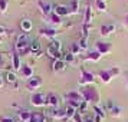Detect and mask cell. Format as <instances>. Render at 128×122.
<instances>
[{
	"mask_svg": "<svg viewBox=\"0 0 128 122\" xmlns=\"http://www.w3.org/2000/svg\"><path fill=\"white\" fill-rule=\"evenodd\" d=\"M96 1H102V0H96Z\"/></svg>",
	"mask_w": 128,
	"mask_h": 122,
	"instance_id": "43",
	"label": "cell"
},
{
	"mask_svg": "<svg viewBox=\"0 0 128 122\" xmlns=\"http://www.w3.org/2000/svg\"><path fill=\"white\" fill-rule=\"evenodd\" d=\"M78 45L81 47V50H86L88 49V39L86 37H81V40L78 42Z\"/></svg>",
	"mask_w": 128,
	"mask_h": 122,
	"instance_id": "32",
	"label": "cell"
},
{
	"mask_svg": "<svg viewBox=\"0 0 128 122\" xmlns=\"http://www.w3.org/2000/svg\"><path fill=\"white\" fill-rule=\"evenodd\" d=\"M79 52H81L79 45H78V43H74V45H72V53H74V55H78Z\"/></svg>",
	"mask_w": 128,
	"mask_h": 122,
	"instance_id": "36",
	"label": "cell"
},
{
	"mask_svg": "<svg viewBox=\"0 0 128 122\" xmlns=\"http://www.w3.org/2000/svg\"><path fill=\"white\" fill-rule=\"evenodd\" d=\"M26 86L29 91H36V89H39L42 86V79L39 76H33V78H30L28 83H26Z\"/></svg>",
	"mask_w": 128,
	"mask_h": 122,
	"instance_id": "7",
	"label": "cell"
},
{
	"mask_svg": "<svg viewBox=\"0 0 128 122\" xmlns=\"http://www.w3.org/2000/svg\"><path fill=\"white\" fill-rule=\"evenodd\" d=\"M0 122H14L12 116H0Z\"/></svg>",
	"mask_w": 128,
	"mask_h": 122,
	"instance_id": "37",
	"label": "cell"
},
{
	"mask_svg": "<svg viewBox=\"0 0 128 122\" xmlns=\"http://www.w3.org/2000/svg\"><path fill=\"white\" fill-rule=\"evenodd\" d=\"M101 53L98 52V50H95V52H91L88 53V55H85V56H82V59H85V60H92V62H96V60H99L101 59Z\"/></svg>",
	"mask_w": 128,
	"mask_h": 122,
	"instance_id": "17",
	"label": "cell"
},
{
	"mask_svg": "<svg viewBox=\"0 0 128 122\" xmlns=\"http://www.w3.org/2000/svg\"><path fill=\"white\" fill-rule=\"evenodd\" d=\"M20 75H22V78H24V79H28L29 81L30 78H33V69L30 68L29 65H22V68H20Z\"/></svg>",
	"mask_w": 128,
	"mask_h": 122,
	"instance_id": "9",
	"label": "cell"
},
{
	"mask_svg": "<svg viewBox=\"0 0 128 122\" xmlns=\"http://www.w3.org/2000/svg\"><path fill=\"white\" fill-rule=\"evenodd\" d=\"M30 53L32 55H35V56H40V43H39V40H32V43H30Z\"/></svg>",
	"mask_w": 128,
	"mask_h": 122,
	"instance_id": "15",
	"label": "cell"
},
{
	"mask_svg": "<svg viewBox=\"0 0 128 122\" xmlns=\"http://www.w3.org/2000/svg\"><path fill=\"white\" fill-rule=\"evenodd\" d=\"M7 7H9V0H0V13L2 14L7 12Z\"/></svg>",
	"mask_w": 128,
	"mask_h": 122,
	"instance_id": "28",
	"label": "cell"
},
{
	"mask_svg": "<svg viewBox=\"0 0 128 122\" xmlns=\"http://www.w3.org/2000/svg\"><path fill=\"white\" fill-rule=\"evenodd\" d=\"M125 23H127V26H128V14H127V17H125Z\"/></svg>",
	"mask_w": 128,
	"mask_h": 122,
	"instance_id": "41",
	"label": "cell"
},
{
	"mask_svg": "<svg viewBox=\"0 0 128 122\" xmlns=\"http://www.w3.org/2000/svg\"><path fill=\"white\" fill-rule=\"evenodd\" d=\"M39 33H40L42 36H45V37H49V39L52 40V39H55V36L58 35V30L56 29H50V27H46V29H40L39 30Z\"/></svg>",
	"mask_w": 128,
	"mask_h": 122,
	"instance_id": "13",
	"label": "cell"
},
{
	"mask_svg": "<svg viewBox=\"0 0 128 122\" xmlns=\"http://www.w3.org/2000/svg\"><path fill=\"white\" fill-rule=\"evenodd\" d=\"M3 86V78H2V75H0V88Z\"/></svg>",
	"mask_w": 128,
	"mask_h": 122,
	"instance_id": "40",
	"label": "cell"
},
{
	"mask_svg": "<svg viewBox=\"0 0 128 122\" xmlns=\"http://www.w3.org/2000/svg\"><path fill=\"white\" fill-rule=\"evenodd\" d=\"M99 78H101V81L104 82V83H108L112 79V75H111L110 70H101L99 72Z\"/></svg>",
	"mask_w": 128,
	"mask_h": 122,
	"instance_id": "21",
	"label": "cell"
},
{
	"mask_svg": "<svg viewBox=\"0 0 128 122\" xmlns=\"http://www.w3.org/2000/svg\"><path fill=\"white\" fill-rule=\"evenodd\" d=\"M19 122H23V121H19Z\"/></svg>",
	"mask_w": 128,
	"mask_h": 122,
	"instance_id": "44",
	"label": "cell"
},
{
	"mask_svg": "<svg viewBox=\"0 0 128 122\" xmlns=\"http://www.w3.org/2000/svg\"><path fill=\"white\" fill-rule=\"evenodd\" d=\"M6 81H7V83H16V81H18V76H16V73H14V72H12V70H7Z\"/></svg>",
	"mask_w": 128,
	"mask_h": 122,
	"instance_id": "24",
	"label": "cell"
},
{
	"mask_svg": "<svg viewBox=\"0 0 128 122\" xmlns=\"http://www.w3.org/2000/svg\"><path fill=\"white\" fill-rule=\"evenodd\" d=\"M38 6H39V9H40V12L45 14V16H50L53 13V6L50 4V3H48V1H43V0H39L38 1Z\"/></svg>",
	"mask_w": 128,
	"mask_h": 122,
	"instance_id": "6",
	"label": "cell"
},
{
	"mask_svg": "<svg viewBox=\"0 0 128 122\" xmlns=\"http://www.w3.org/2000/svg\"><path fill=\"white\" fill-rule=\"evenodd\" d=\"M49 22H50L52 24H60V23H62V20H60V16L55 14V13H52V14L49 16Z\"/></svg>",
	"mask_w": 128,
	"mask_h": 122,
	"instance_id": "27",
	"label": "cell"
},
{
	"mask_svg": "<svg viewBox=\"0 0 128 122\" xmlns=\"http://www.w3.org/2000/svg\"><path fill=\"white\" fill-rule=\"evenodd\" d=\"M94 111H95V116H98V118H101V119H104V118H105V112L101 109L99 106L95 105V106H94Z\"/></svg>",
	"mask_w": 128,
	"mask_h": 122,
	"instance_id": "31",
	"label": "cell"
},
{
	"mask_svg": "<svg viewBox=\"0 0 128 122\" xmlns=\"http://www.w3.org/2000/svg\"><path fill=\"white\" fill-rule=\"evenodd\" d=\"M53 13L62 17V16L70 14V9L69 6H65V4H56V6H53Z\"/></svg>",
	"mask_w": 128,
	"mask_h": 122,
	"instance_id": "8",
	"label": "cell"
},
{
	"mask_svg": "<svg viewBox=\"0 0 128 122\" xmlns=\"http://www.w3.org/2000/svg\"><path fill=\"white\" fill-rule=\"evenodd\" d=\"M52 68L55 72H62V70L66 69V62H65L64 59H58V60H53V65Z\"/></svg>",
	"mask_w": 128,
	"mask_h": 122,
	"instance_id": "14",
	"label": "cell"
},
{
	"mask_svg": "<svg viewBox=\"0 0 128 122\" xmlns=\"http://www.w3.org/2000/svg\"><path fill=\"white\" fill-rule=\"evenodd\" d=\"M0 68H2V58H0Z\"/></svg>",
	"mask_w": 128,
	"mask_h": 122,
	"instance_id": "42",
	"label": "cell"
},
{
	"mask_svg": "<svg viewBox=\"0 0 128 122\" xmlns=\"http://www.w3.org/2000/svg\"><path fill=\"white\" fill-rule=\"evenodd\" d=\"M50 116L53 119H59V121H66V111L65 109H55L50 111Z\"/></svg>",
	"mask_w": 128,
	"mask_h": 122,
	"instance_id": "10",
	"label": "cell"
},
{
	"mask_svg": "<svg viewBox=\"0 0 128 122\" xmlns=\"http://www.w3.org/2000/svg\"><path fill=\"white\" fill-rule=\"evenodd\" d=\"M111 43H102V42H96V50H98L101 55H106V53L111 52Z\"/></svg>",
	"mask_w": 128,
	"mask_h": 122,
	"instance_id": "12",
	"label": "cell"
},
{
	"mask_svg": "<svg viewBox=\"0 0 128 122\" xmlns=\"http://www.w3.org/2000/svg\"><path fill=\"white\" fill-rule=\"evenodd\" d=\"M30 37L28 33H22V35L18 36V39H16V43H14V50L22 56V55H28L30 53Z\"/></svg>",
	"mask_w": 128,
	"mask_h": 122,
	"instance_id": "1",
	"label": "cell"
},
{
	"mask_svg": "<svg viewBox=\"0 0 128 122\" xmlns=\"http://www.w3.org/2000/svg\"><path fill=\"white\" fill-rule=\"evenodd\" d=\"M81 95L84 101L86 102V104H96L99 101V95L96 92V89L92 86H84L81 89Z\"/></svg>",
	"mask_w": 128,
	"mask_h": 122,
	"instance_id": "2",
	"label": "cell"
},
{
	"mask_svg": "<svg viewBox=\"0 0 128 122\" xmlns=\"http://www.w3.org/2000/svg\"><path fill=\"white\" fill-rule=\"evenodd\" d=\"M32 27H33V24H32V22H30L29 19H23V20L20 22V29H22V32H23V33L30 32V30H32Z\"/></svg>",
	"mask_w": 128,
	"mask_h": 122,
	"instance_id": "16",
	"label": "cell"
},
{
	"mask_svg": "<svg viewBox=\"0 0 128 122\" xmlns=\"http://www.w3.org/2000/svg\"><path fill=\"white\" fill-rule=\"evenodd\" d=\"M20 68H22V63H20V55L14 50V52H13V69L20 70Z\"/></svg>",
	"mask_w": 128,
	"mask_h": 122,
	"instance_id": "20",
	"label": "cell"
},
{
	"mask_svg": "<svg viewBox=\"0 0 128 122\" xmlns=\"http://www.w3.org/2000/svg\"><path fill=\"white\" fill-rule=\"evenodd\" d=\"M0 40H2V37H0Z\"/></svg>",
	"mask_w": 128,
	"mask_h": 122,
	"instance_id": "45",
	"label": "cell"
},
{
	"mask_svg": "<svg viewBox=\"0 0 128 122\" xmlns=\"http://www.w3.org/2000/svg\"><path fill=\"white\" fill-rule=\"evenodd\" d=\"M60 49H62V42L58 40V39H52L50 43L48 45L46 52L50 58H53L55 60H58V59H64L62 58V53H60Z\"/></svg>",
	"mask_w": 128,
	"mask_h": 122,
	"instance_id": "3",
	"label": "cell"
},
{
	"mask_svg": "<svg viewBox=\"0 0 128 122\" xmlns=\"http://www.w3.org/2000/svg\"><path fill=\"white\" fill-rule=\"evenodd\" d=\"M96 7H98L99 12H105L106 10V3H105L104 0L102 1H96Z\"/></svg>",
	"mask_w": 128,
	"mask_h": 122,
	"instance_id": "35",
	"label": "cell"
},
{
	"mask_svg": "<svg viewBox=\"0 0 128 122\" xmlns=\"http://www.w3.org/2000/svg\"><path fill=\"white\" fill-rule=\"evenodd\" d=\"M81 79H79V85H86V83H94L95 81V75H94L92 72H88L85 70L84 68H81Z\"/></svg>",
	"mask_w": 128,
	"mask_h": 122,
	"instance_id": "5",
	"label": "cell"
},
{
	"mask_svg": "<svg viewBox=\"0 0 128 122\" xmlns=\"http://www.w3.org/2000/svg\"><path fill=\"white\" fill-rule=\"evenodd\" d=\"M48 105L52 106V108H56V106L59 105L58 95H55V93H49V95H48Z\"/></svg>",
	"mask_w": 128,
	"mask_h": 122,
	"instance_id": "18",
	"label": "cell"
},
{
	"mask_svg": "<svg viewBox=\"0 0 128 122\" xmlns=\"http://www.w3.org/2000/svg\"><path fill=\"white\" fill-rule=\"evenodd\" d=\"M91 19H92V12H91V7L86 6V9H85V20H84V24H91Z\"/></svg>",
	"mask_w": 128,
	"mask_h": 122,
	"instance_id": "25",
	"label": "cell"
},
{
	"mask_svg": "<svg viewBox=\"0 0 128 122\" xmlns=\"http://www.w3.org/2000/svg\"><path fill=\"white\" fill-rule=\"evenodd\" d=\"M6 33H7L6 27H4V26H2V24H0V37H3V36L6 35Z\"/></svg>",
	"mask_w": 128,
	"mask_h": 122,
	"instance_id": "39",
	"label": "cell"
},
{
	"mask_svg": "<svg viewBox=\"0 0 128 122\" xmlns=\"http://www.w3.org/2000/svg\"><path fill=\"white\" fill-rule=\"evenodd\" d=\"M110 112H111V115L112 116H120V114H121V108L116 106V105H114V108H112Z\"/></svg>",
	"mask_w": 128,
	"mask_h": 122,
	"instance_id": "34",
	"label": "cell"
},
{
	"mask_svg": "<svg viewBox=\"0 0 128 122\" xmlns=\"http://www.w3.org/2000/svg\"><path fill=\"white\" fill-rule=\"evenodd\" d=\"M82 119H84V122H95V115L94 114H85Z\"/></svg>",
	"mask_w": 128,
	"mask_h": 122,
	"instance_id": "33",
	"label": "cell"
},
{
	"mask_svg": "<svg viewBox=\"0 0 128 122\" xmlns=\"http://www.w3.org/2000/svg\"><path fill=\"white\" fill-rule=\"evenodd\" d=\"M65 99L68 101V102H84V98H82L81 93L78 92H69L65 95Z\"/></svg>",
	"mask_w": 128,
	"mask_h": 122,
	"instance_id": "11",
	"label": "cell"
},
{
	"mask_svg": "<svg viewBox=\"0 0 128 122\" xmlns=\"http://www.w3.org/2000/svg\"><path fill=\"white\" fill-rule=\"evenodd\" d=\"M114 30H115V26H114V24H106V26H102V27H101V35L108 36L111 32H114Z\"/></svg>",
	"mask_w": 128,
	"mask_h": 122,
	"instance_id": "23",
	"label": "cell"
},
{
	"mask_svg": "<svg viewBox=\"0 0 128 122\" xmlns=\"http://www.w3.org/2000/svg\"><path fill=\"white\" fill-rule=\"evenodd\" d=\"M29 122H46V118L39 112H35V114H32Z\"/></svg>",
	"mask_w": 128,
	"mask_h": 122,
	"instance_id": "22",
	"label": "cell"
},
{
	"mask_svg": "<svg viewBox=\"0 0 128 122\" xmlns=\"http://www.w3.org/2000/svg\"><path fill=\"white\" fill-rule=\"evenodd\" d=\"M69 9H70V13H74V14H76V13L79 12V10H78V9H79V4H78V0H72V3H70Z\"/></svg>",
	"mask_w": 128,
	"mask_h": 122,
	"instance_id": "29",
	"label": "cell"
},
{
	"mask_svg": "<svg viewBox=\"0 0 128 122\" xmlns=\"http://www.w3.org/2000/svg\"><path fill=\"white\" fill-rule=\"evenodd\" d=\"M64 60L66 62V63H72L74 60H75V55L72 52H68L66 55H64Z\"/></svg>",
	"mask_w": 128,
	"mask_h": 122,
	"instance_id": "30",
	"label": "cell"
},
{
	"mask_svg": "<svg viewBox=\"0 0 128 122\" xmlns=\"http://www.w3.org/2000/svg\"><path fill=\"white\" fill-rule=\"evenodd\" d=\"M18 115H19V119H20V121L29 122L30 121V116H32V112H29L28 109H22V111H19V112H18Z\"/></svg>",
	"mask_w": 128,
	"mask_h": 122,
	"instance_id": "19",
	"label": "cell"
},
{
	"mask_svg": "<svg viewBox=\"0 0 128 122\" xmlns=\"http://www.w3.org/2000/svg\"><path fill=\"white\" fill-rule=\"evenodd\" d=\"M66 121L68 119H74V116H75L76 114V109L75 108H72V106H66Z\"/></svg>",
	"mask_w": 128,
	"mask_h": 122,
	"instance_id": "26",
	"label": "cell"
},
{
	"mask_svg": "<svg viewBox=\"0 0 128 122\" xmlns=\"http://www.w3.org/2000/svg\"><path fill=\"white\" fill-rule=\"evenodd\" d=\"M110 72H111V75H112V78H114V76H116L120 73V69H118V68H111Z\"/></svg>",
	"mask_w": 128,
	"mask_h": 122,
	"instance_id": "38",
	"label": "cell"
},
{
	"mask_svg": "<svg viewBox=\"0 0 128 122\" xmlns=\"http://www.w3.org/2000/svg\"><path fill=\"white\" fill-rule=\"evenodd\" d=\"M30 102L35 106H45V105H48V95L42 92H36L30 96Z\"/></svg>",
	"mask_w": 128,
	"mask_h": 122,
	"instance_id": "4",
	"label": "cell"
}]
</instances>
